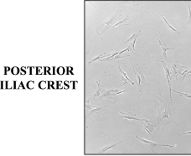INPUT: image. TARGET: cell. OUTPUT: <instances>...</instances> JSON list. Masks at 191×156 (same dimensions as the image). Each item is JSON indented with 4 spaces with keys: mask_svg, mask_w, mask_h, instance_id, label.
I'll return each mask as SVG.
<instances>
[{
    "mask_svg": "<svg viewBox=\"0 0 191 156\" xmlns=\"http://www.w3.org/2000/svg\"><path fill=\"white\" fill-rule=\"evenodd\" d=\"M158 98L160 101L159 104L158 105V116L157 118H156L158 129L159 128V125H161L162 128H164L166 125L169 124V123H174V124L177 125V123L172 118V114L169 108V105L165 104V102L163 101L161 97H158Z\"/></svg>",
    "mask_w": 191,
    "mask_h": 156,
    "instance_id": "1",
    "label": "cell"
},
{
    "mask_svg": "<svg viewBox=\"0 0 191 156\" xmlns=\"http://www.w3.org/2000/svg\"><path fill=\"white\" fill-rule=\"evenodd\" d=\"M121 16H122V10L116 11L112 16L108 17L107 19H106L105 22H103V24H101V26L99 27V28H97V29H96V33H97L99 35H101V34L104 33L106 30H107L108 29L112 28V27L114 25L113 24L114 23L117 22V19H118L119 17H121Z\"/></svg>",
    "mask_w": 191,
    "mask_h": 156,
    "instance_id": "2",
    "label": "cell"
},
{
    "mask_svg": "<svg viewBox=\"0 0 191 156\" xmlns=\"http://www.w3.org/2000/svg\"><path fill=\"white\" fill-rule=\"evenodd\" d=\"M133 69H134V74L135 77L137 78V81H138V86H137V88H138V91H140V93L142 94V89L144 86L146 85H148V83L146 82V80H145V77H144V73L141 70L140 68H135L134 66L132 64Z\"/></svg>",
    "mask_w": 191,
    "mask_h": 156,
    "instance_id": "3",
    "label": "cell"
},
{
    "mask_svg": "<svg viewBox=\"0 0 191 156\" xmlns=\"http://www.w3.org/2000/svg\"><path fill=\"white\" fill-rule=\"evenodd\" d=\"M143 122H145V123H142V127L144 128V129L146 130L149 134H151L153 132L154 129H155L156 131H158L156 120L155 121H149V120H147V119H143Z\"/></svg>",
    "mask_w": 191,
    "mask_h": 156,
    "instance_id": "4",
    "label": "cell"
},
{
    "mask_svg": "<svg viewBox=\"0 0 191 156\" xmlns=\"http://www.w3.org/2000/svg\"><path fill=\"white\" fill-rule=\"evenodd\" d=\"M137 139H139L140 141L142 142V143H143L145 144H147V145L150 146L151 150H154V149H155L156 146H168V147H174L175 145H169V144H158V143H155V142H153V141H150V140H148V139H142V138L137 136Z\"/></svg>",
    "mask_w": 191,
    "mask_h": 156,
    "instance_id": "5",
    "label": "cell"
},
{
    "mask_svg": "<svg viewBox=\"0 0 191 156\" xmlns=\"http://www.w3.org/2000/svg\"><path fill=\"white\" fill-rule=\"evenodd\" d=\"M127 90H123V91H118L117 88H112L110 89L109 91H105V93L103 94L102 96H101V97H99L100 98H104V97H110V98H112L114 97L115 96H117L119 95V94L123 93V92H125Z\"/></svg>",
    "mask_w": 191,
    "mask_h": 156,
    "instance_id": "6",
    "label": "cell"
},
{
    "mask_svg": "<svg viewBox=\"0 0 191 156\" xmlns=\"http://www.w3.org/2000/svg\"><path fill=\"white\" fill-rule=\"evenodd\" d=\"M163 68H164V71H165V75H166V78L168 80V85H169V91H170V99H171V102H172V97H171V91L172 90V87H171V73H170V71L169 69L167 67L166 64L163 61Z\"/></svg>",
    "mask_w": 191,
    "mask_h": 156,
    "instance_id": "7",
    "label": "cell"
},
{
    "mask_svg": "<svg viewBox=\"0 0 191 156\" xmlns=\"http://www.w3.org/2000/svg\"><path fill=\"white\" fill-rule=\"evenodd\" d=\"M158 42H159V45H160V46H161V48H162V50H163V56L164 57V59L166 60L168 62L170 63L171 61H170L168 59V57H167V56H166V51H167L168 50H174V48H169V47H167L166 44H165V43L163 42L162 39H160V40H158Z\"/></svg>",
    "mask_w": 191,
    "mask_h": 156,
    "instance_id": "8",
    "label": "cell"
},
{
    "mask_svg": "<svg viewBox=\"0 0 191 156\" xmlns=\"http://www.w3.org/2000/svg\"><path fill=\"white\" fill-rule=\"evenodd\" d=\"M106 106H104V107H93V109H91V111H88L87 112V113H86V117L87 116H89V115H91V114H92V113H96V112H102V110H104V108H106Z\"/></svg>",
    "mask_w": 191,
    "mask_h": 156,
    "instance_id": "9",
    "label": "cell"
},
{
    "mask_svg": "<svg viewBox=\"0 0 191 156\" xmlns=\"http://www.w3.org/2000/svg\"><path fill=\"white\" fill-rule=\"evenodd\" d=\"M102 88L100 85V81H96V91L95 94H94V96L92 97L93 99H95L96 97H98L99 96H100V93H101V91H102Z\"/></svg>",
    "mask_w": 191,
    "mask_h": 156,
    "instance_id": "10",
    "label": "cell"
},
{
    "mask_svg": "<svg viewBox=\"0 0 191 156\" xmlns=\"http://www.w3.org/2000/svg\"><path fill=\"white\" fill-rule=\"evenodd\" d=\"M130 19V17L129 16H127V17L124 19L123 20H121V21H118V22H117L116 24H115L112 27V29H115V28H117V27H119V26H121V25H126L127 24H126V21H127L128 19Z\"/></svg>",
    "mask_w": 191,
    "mask_h": 156,
    "instance_id": "11",
    "label": "cell"
},
{
    "mask_svg": "<svg viewBox=\"0 0 191 156\" xmlns=\"http://www.w3.org/2000/svg\"><path fill=\"white\" fill-rule=\"evenodd\" d=\"M160 15H161V17H162V19H163V21H164V22H165V24H166L168 25V27H169V28L170 29H171V30H173V31H174V32H175V33H177V34H179V32L178 30H177V29H174V27H173V26H172V25H171V24H169V22H168V21H167V19H165V17H164V16H163V14H162V13H160Z\"/></svg>",
    "mask_w": 191,
    "mask_h": 156,
    "instance_id": "12",
    "label": "cell"
},
{
    "mask_svg": "<svg viewBox=\"0 0 191 156\" xmlns=\"http://www.w3.org/2000/svg\"><path fill=\"white\" fill-rule=\"evenodd\" d=\"M121 117L122 118H123L129 119V120H136V121H139V122H142V121H143V119H140V118H137V117H135L133 115H123Z\"/></svg>",
    "mask_w": 191,
    "mask_h": 156,
    "instance_id": "13",
    "label": "cell"
},
{
    "mask_svg": "<svg viewBox=\"0 0 191 156\" xmlns=\"http://www.w3.org/2000/svg\"><path fill=\"white\" fill-rule=\"evenodd\" d=\"M118 143H120V142H117V143H115V144H108V145L105 146V147H103V148H102L101 150H99V152H100V153L106 152V151L108 150H110V149H111V148H113L114 146H116L117 144H118Z\"/></svg>",
    "mask_w": 191,
    "mask_h": 156,
    "instance_id": "14",
    "label": "cell"
},
{
    "mask_svg": "<svg viewBox=\"0 0 191 156\" xmlns=\"http://www.w3.org/2000/svg\"><path fill=\"white\" fill-rule=\"evenodd\" d=\"M118 69H119V71H120V72H121L122 74H123V76H124V77H125L126 79L127 80V81L131 82V84H132V85H133V86H134V85H135V83H134V82H133L132 81H131V80H130V78L127 77V73H126L125 72H124V71H123V69H122V68L120 67V66H118Z\"/></svg>",
    "mask_w": 191,
    "mask_h": 156,
    "instance_id": "15",
    "label": "cell"
},
{
    "mask_svg": "<svg viewBox=\"0 0 191 156\" xmlns=\"http://www.w3.org/2000/svg\"><path fill=\"white\" fill-rule=\"evenodd\" d=\"M140 34H141V31H138V32H137V34H133L132 36H131V37H130L129 39H128V40H126V41H125V42H124V43H123V44H121V45H123V44H125V43H127V42H129V41H131L132 40H133V39H136L137 37H138V36L140 35Z\"/></svg>",
    "mask_w": 191,
    "mask_h": 156,
    "instance_id": "16",
    "label": "cell"
},
{
    "mask_svg": "<svg viewBox=\"0 0 191 156\" xmlns=\"http://www.w3.org/2000/svg\"><path fill=\"white\" fill-rule=\"evenodd\" d=\"M103 58L104 57V53H102V54H101V55H98V56H96V57H94V58L92 59V60H91V61H89V64H91V62H93V61H98V60H101V58Z\"/></svg>",
    "mask_w": 191,
    "mask_h": 156,
    "instance_id": "17",
    "label": "cell"
},
{
    "mask_svg": "<svg viewBox=\"0 0 191 156\" xmlns=\"http://www.w3.org/2000/svg\"><path fill=\"white\" fill-rule=\"evenodd\" d=\"M174 92H176V93H178L179 95H180V96H182V97H188V98H190L191 99V95L190 94H187V93H184V92H179V91H174Z\"/></svg>",
    "mask_w": 191,
    "mask_h": 156,
    "instance_id": "18",
    "label": "cell"
},
{
    "mask_svg": "<svg viewBox=\"0 0 191 156\" xmlns=\"http://www.w3.org/2000/svg\"><path fill=\"white\" fill-rule=\"evenodd\" d=\"M186 4H187L188 9H189V13H190V15H189V20H188V23H190V20H191V7H190V5L188 3H186Z\"/></svg>",
    "mask_w": 191,
    "mask_h": 156,
    "instance_id": "19",
    "label": "cell"
},
{
    "mask_svg": "<svg viewBox=\"0 0 191 156\" xmlns=\"http://www.w3.org/2000/svg\"><path fill=\"white\" fill-rule=\"evenodd\" d=\"M120 77H121L122 80H123V85H122V86H124V85H126L127 83V80L126 78L124 77V76H123V74H122V75L120 76Z\"/></svg>",
    "mask_w": 191,
    "mask_h": 156,
    "instance_id": "20",
    "label": "cell"
},
{
    "mask_svg": "<svg viewBox=\"0 0 191 156\" xmlns=\"http://www.w3.org/2000/svg\"><path fill=\"white\" fill-rule=\"evenodd\" d=\"M182 134L184 135H186V134H191V131H189V132H186V133H183Z\"/></svg>",
    "mask_w": 191,
    "mask_h": 156,
    "instance_id": "21",
    "label": "cell"
}]
</instances>
